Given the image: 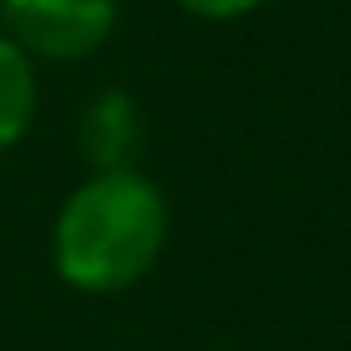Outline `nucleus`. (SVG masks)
<instances>
[{
  "label": "nucleus",
  "instance_id": "3",
  "mask_svg": "<svg viewBox=\"0 0 351 351\" xmlns=\"http://www.w3.org/2000/svg\"><path fill=\"white\" fill-rule=\"evenodd\" d=\"M83 150L88 160H99V171H134V150H140V109L124 93H104L99 104L83 109Z\"/></svg>",
  "mask_w": 351,
  "mask_h": 351
},
{
  "label": "nucleus",
  "instance_id": "1",
  "mask_svg": "<svg viewBox=\"0 0 351 351\" xmlns=\"http://www.w3.org/2000/svg\"><path fill=\"white\" fill-rule=\"evenodd\" d=\"M165 228H171L165 197L140 171H99L57 212V274L83 295H119L155 269Z\"/></svg>",
  "mask_w": 351,
  "mask_h": 351
},
{
  "label": "nucleus",
  "instance_id": "2",
  "mask_svg": "<svg viewBox=\"0 0 351 351\" xmlns=\"http://www.w3.org/2000/svg\"><path fill=\"white\" fill-rule=\"evenodd\" d=\"M5 36L32 62H83L114 36V0H0Z\"/></svg>",
  "mask_w": 351,
  "mask_h": 351
},
{
  "label": "nucleus",
  "instance_id": "5",
  "mask_svg": "<svg viewBox=\"0 0 351 351\" xmlns=\"http://www.w3.org/2000/svg\"><path fill=\"white\" fill-rule=\"evenodd\" d=\"M176 5L191 11V16H202V21H238V16L269 5V0H176Z\"/></svg>",
  "mask_w": 351,
  "mask_h": 351
},
{
  "label": "nucleus",
  "instance_id": "4",
  "mask_svg": "<svg viewBox=\"0 0 351 351\" xmlns=\"http://www.w3.org/2000/svg\"><path fill=\"white\" fill-rule=\"evenodd\" d=\"M42 104V83H36V62L0 32V150H11L36 119Z\"/></svg>",
  "mask_w": 351,
  "mask_h": 351
}]
</instances>
